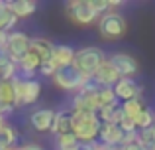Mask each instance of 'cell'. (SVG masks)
I'll return each instance as SVG.
<instances>
[{
    "label": "cell",
    "instance_id": "cell-30",
    "mask_svg": "<svg viewBox=\"0 0 155 150\" xmlns=\"http://www.w3.org/2000/svg\"><path fill=\"white\" fill-rule=\"evenodd\" d=\"M140 142H155V127L140 131Z\"/></svg>",
    "mask_w": 155,
    "mask_h": 150
},
{
    "label": "cell",
    "instance_id": "cell-8",
    "mask_svg": "<svg viewBox=\"0 0 155 150\" xmlns=\"http://www.w3.org/2000/svg\"><path fill=\"white\" fill-rule=\"evenodd\" d=\"M108 61L118 69L120 77H130V79H134V77L140 73V63H137V59L134 58V55H130V54L118 51V54L108 55Z\"/></svg>",
    "mask_w": 155,
    "mask_h": 150
},
{
    "label": "cell",
    "instance_id": "cell-19",
    "mask_svg": "<svg viewBox=\"0 0 155 150\" xmlns=\"http://www.w3.org/2000/svg\"><path fill=\"white\" fill-rule=\"evenodd\" d=\"M8 8H10L18 18H28V16H31L35 12L38 4L31 2V0H12V2H8Z\"/></svg>",
    "mask_w": 155,
    "mask_h": 150
},
{
    "label": "cell",
    "instance_id": "cell-20",
    "mask_svg": "<svg viewBox=\"0 0 155 150\" xmlns=\"http://www.w3.org/2000/svg\"><path fill=\"white\" fill-rule=\"evenodd\" d=\"M18 20H20V18L10 10V8H8V2L4 4L2 8H0V30H2V32H6V34L14 32Z\"/></svg>",
    "mask_w": 155,
    "mask_h": 150
},
{
    "label": "cell",
    "instance_id": "cell-5",
    "mask_svg": "<svg viewBox=\"0 0 155 150\" xmlns=\"http://www.w3.org/2000/svg\"><path fill=\"white\" fill-rule=\"evenodd\" d=\"M12 85H14V91H16V103H14L16 109L34 105L41 95V83L38 79H22L18 75L16 79H12Z\"/></svg>",
    "mask_w": 155,
    "mask_h": 150
},
{
    "label": "cell",
    "instance_id": "cell-39",
    "mask_svg": "<svg viewBox=\"0 0 155 150\" xmlns=\"http://www.w3.org/2000/svg\"><path fill=\"white\" fill-rule=\"evenodd\" d=\"M12 150H22V146H16V148H12Z\"/></svg>",
    "mask_w": 155,
    "mask_h": 150
},
{
    "label": "cell",
    "instance_id": "cell-37",
    "mask_svg": "<svg viewBox=\"0 0 155 150\" xmlns=\"http://www.w3.org/2000/svg\"><path fill=\"white\" fill-rule=\"evenodd\" d=\"M96 150H120V146L114 148V146H104V144H100V142H98V148H96Z\"/></svg>",
    "mask_w": 155,
    "mask_h": 150
},
{
    "label": "cell",
    "instance_id": "cell-25",
    "mask_svg": "<svg viewBox=\"0 0 155 150\" xmlns=\"http://www.w3.org/2000/svg\"><path fill=\"white\" fill-rule=\"evenodd\" d=\"M136 124H137V131H145V128L155 127V113L149 107H145L140 113V117L136 119Z\"/></svg>",
    "mask_w": 155,
    "mask_h": 150
},
{
    "label": "cell",
    "instance_id": "cell-38",
    "mask_svg": "<svg viewBox=\"0 0 155 150\" xmlns=\"http://www.w3.org/2000/svg\"><path fill=\"white\" fill-rule=\"evenodd\" d=\"M4 127H6V119H4V117H0V131H2Z\"/></svg>",
    "mask_w": 155,
    "mask_h": 150
},
{
    "label": "cell",
    "instance_id": "cell-35",
    "mask_svg": "<svg viewBox=\"0 0 155 150\" xmlns=\"http://www.w3.org/2000/svg\"><path fill=\"white\" fill-rule=\"evenodd\" d=\"M22 150H43L39 144H34V142H28V144H24Z\"/></svg>",
    "mask_w": 155,
    "mask_h": 150
},
{
    "label": "cell",
    "instance_id": "cell-7",
    "mask_svg": "<svg viewBox=\"0 0 155 150\" xmlns=\"http://www.w3.org/2000/svg\"><path fill=\"white\" fill-rule=\"evenodd\" d=\"M8 51H10V58L14 63H20L28 54L31 51V38L26 32L14 30L8 34V44H6Z\"/></svg>",
    "mask_w": 155,
    "mask_h": 150
},
{
    "label": "cell",
    "instance_id": "cell-24",
    "mask_svg": "<svg viewBox=\"0 0 155 150\" xmlns=\"http://www.w3.org/2000/svg\"><path fill=\"white\" fill-rule=\"evenodd\" d=\"M145 109L143 101L141 99H134V101H128V103H122V111H124V115L128 117V119H134L136 120L137 117H140V113Z\"/></svg>",
    "mask_w": 155,
    "mask_h": 150
},
{
    "label": "cell",
    "instance_id": "cell-34",
    "mask_svg": "<svg viewBox=\"0 0 155 150\" xmlns=\"http://www.w3.org/2000/svg\"><path fill=\"white\" fill-rule=\"evenodd\" d=\"M120 150H141L140 140H137V142H132V144H126V146H120Z\"/></svg>",
    "mask_w": 155,
    "mask_h": 150
},
{
    "label": "cell",
    "instance_id": "cell-27",
    "mask_svg": "<svg viewBox=\"0 0 155 150\" xmlns=\"http://www.w3.org/2000/svg\"><path fill=\"white\" fill-rule=\"evenodd\" d=\"M100 89H102V85H100L92 75H88L87 79H84V83H83V87H81V91H83V93H96V91H100Z\"/></svg>",
    "mask_w": 155,
    "mask_h": 150
},
{
    "label": "cell",
    "instance_id": "cell-21",
    "mask_svg": "<svg viewBox=\"0 0 155 150\" xmlns=\"http://www.w3.org/2000/svg\"><path fill=\"white\" fill-rule=\"evenodd\" d=\"M16 142H18V134H16L14 127L6 124V127L0 131V148L12 150V148H16Z\"/></svg>",
    "mask_w": 155,
    "mask_h": 150
},
{
    "label": "cell",
    "instance_id": "cell-2",
    "mask_svg": "<svg viewBox=\"0 0 155 150\" xmlns=\"http://www.w3.org/2000/svg\"><path fill=\"white\" fill-rule=\"evenodd\" d=\"M96 30H98V36L104 42H118L128 34V20L122 12L108 10L98 18Z\"/></svg>",
    "mask_w": 155,
    "mask_h": 150
},
{
    "label": "cell",
    "instance_id": "cell-32",
    "mask_svg": "<svg viewBox=\"0 0 155 150\" xmlns=\"http://www.w3.org/2000/svg\"><path fill=\"white\" fill-rule=\"evenodd\" d=\"M98 148V142H81L77 150H96Z\"/></svg>",
    "mask_w": 155,
    "mask_h": 150
},
{
    "label": "cell",
    "instance_id": "cell-4",
    "mask_svg": "<svg viewBox=\"0 0 155 150\" xmlns=\"http://www.w3.org/2000/svg\"><path fill=\"white\" fill-rule=\"evenodd\" d=\"M65 16L71 24L75 26H92L94 22H98L100 16L96 14V10L92 8L91 0H71L65 6Z\"/></svg>",
    "mask_w": 155,
    "mask_h": 150
},
{
    "label": "cell",
    "instance_id": "cell-40",
    "mask_svg": "<svg viewBox=\"0 0 155 150\" xmlns=\"http://www.w3.org/2000/svg\"><path fill=\"white\" fill-rule=\"evenodd\" d=\"M4 4H6V2H0V8H2V6H4Z\"/></svg>",
    "mask_w": 155,
    "mask_h": 150
},
{
    "label": "cell",
    "instance_id": "cell-41",
    "mask_svg": "<svg viewBox=\"0 0 155 150\" xmlns=\"http://www.w3.org/2000/svg\"><path fill=\"white\" fill-rule=\"evenodd\" d=\"M0 150H4V148H0Z\"/></svg>",
    "mask_w": 155,
    "mask_h": 150
},
{
    "label": "cell",
    "instance_id": "cell-23",
    "mask_svg": "<svg viewBox=\"0 0 155 150\" xmlns=\"http://www.w3.org/2000/svg\"><path fill=\"white\" fill-rule=\"evenodd\" d=\"M81 144V140L77 138L75 134H63L55 138V150H77Z\"/></svg>",
    "mask_w": 155,
    "mask_h": 150
},
{
    "label": "cell",
    "instance_id": "cell-6",
    "mask_svg": "<svg viewBox=\"0 0 155 150\" xmlns=\"http://www.w3.org/2000/svg\"><path fill=\"white\" fill-rule=\"evenodd\" d=\"M84 79H87V75H83L77 67H63V69H59L53 77V85H55L57 89H61V91H67V93H79L81 87H83Z\"/></svg>",
    "mask_w": 155,
    "mask_h": 150
},
{
    "label": "cell",
    "instance_id": "cell-11",
    "mask_svg": "<svg viewBox=\"0 0 155 150\" xmlns=\"http://www.w3.org/2000/svg\"><path fill=\"white\" fill-rule=\"evenodd\" d=\"M124 136H126V132L120 128V124H102L98 142L104 144V146L118 148V146H122V142H124Z\"/></svg>",
    "mask_w": 155,
    "mask_h": 150
},
{
    "label": "cell",
    "instance_id": "cell-17",
    "mask_svg": "<svg viewBox=\"0 0 155 150\" xmlns=\"http://www.w3.org/2000/svg\"><path fill=\"white\" fill-rule=\"evenodd\" d=\"M55 46L57 44H53L51 40H47V38H31V51H34L35 55H39L41 61H51Z\"/></svg>",
    "mask_w": 155,
    "mask_h": 150
},
{
    "label": "cell",
    "instance_id": "cell-12",
    "mask_svg": "<svg viewBox=\"0 0 155 150\" xmlns=\"http://www.w3.org/2000/svg\"><path fill=\"white\" fill-rule=\"evenodd\" d=\"M92 77H94V79L98 81L102 87H114V85H116L118 81L122 79L120 73H118V69L108 61V59H106L102 65H100L98 69L94 71V75H92Z\"/></svg>",
    "mask_w": 155,
    "mask_h": 150
},
{
    "label": "cell",
    "instance_id": "cell-10",
    "mask_svg": "<svg viewBox=\"0 0 155 150\" xmlns=\"http://www.w3.org/2000/svg\"><path fill=\"white\" fill-rule=\"evenodd\" d=\"M114 93H116L118 101L128 103V101H134V99H141L143 89H141L134 79H130V77H122V79L114 85Z\"/></svg>",
    "mask_w": 155,
    "mask_h": 150
},
{
    "label": "cell",
    "instance_id": "cell-1",
    "mask_svg": "<svg viewBox=\"0 0 155 150\" xmlns=\"http://www.w3.org/2000/svg\"><path fill=\"white\" fill-rule=\"evenodd\" d=\"M71 119H73V134L81 142H98L100 128H102V120H100L98 113L71 111Z\"/></svg>",
    "mask_w": 155,
    "mask_h": 150
},
{
    "label": "cell",
    "instance_id": "cell-14",
    "mask_svg": "<svg viewBox=\"0 0 155 150\" xmlns=\"http://www.w3.org/2000/svg\"><path fill=\"white\" fill-rule=\"evenodd\" d=\"M75 54H77V50H73L71 46L61 44V46H55V51H53L51 61L55 63L59 69H63V67H71L73 63H75Z\"/></svg>",
    "mask_w": 155,
    "mask_h": 150
},
{
    "label": "cell",
    "instance_id": "cell-15",
    "mask_svg": "<svg viewBox=\"0 0 155 150\" xmlns=\"http://www.w3.org/2000/svg\"><path fill=\"white\" fill-rule=\"evenodd\" d=\"M41 58L39 55H35L34 51H30V54L26 55V58L22 59V61L18 63L20 67V77L22 79H34L35 71H39V67H41Z\"/></svg>",
    "mask_w": 155,
    "mask_h": 150
},
{
    "label": "cell",
    "instance_id": "cell-26",
    "mask_svg": "<svg viewBox=\"0 0 155 150\" xmlns=\"http://www.w3.org/2000/svg\"><path fill=\"white\" fill-rule=\"evenodd\" d=\"M96 99H98L100 109L118 103V97H116V93H114V87H102L98 93H96Z\"/></svg>",
    "mask_w": 155,
    "mask_h": 150
},
{
    "label": "cell",
    "instance_id": "cell-36",
    "mask_svg": "<svg viewBox=\"0 0 155 150\" xmlns=\"http://www.w3.org/2000/svg\"><path fill=\"white\" fill-rule=\"evenodd\" d=\"M6 44H8V34L0 30V46H6Z\"/></svg>",
    "mask_w": 155,
    "mask_h": 150
},
{
    "label": "cell",
    "instance_id": "cell-18",
    "mask_svg": "<svg viewBox=\"0 0 155 150\" xmlns=\"http://www.w3.org/2000/svg\"><path fill=\"white\" fill-rule=\"evenodd\" d=\"M98 117H100V120H102V124H120L126 115H124V111H122V103H116V105L102 107L98 111Z\"/></svg>",
    "mask_w": 155,
    "mask_h": 150
},
{
    "label": "cell",
    "instance_id": "cell-28",
    "mask_svg": "<svg viewBox=\"0 0 155 150\" xmlns=\"http://www.w3.org/2000/svg\"><path fill=\"white\" fill-rule=\"evenodd\" d=\"M57 71H59V67H57L53 61H43L41 67H39V73H41L43 77H51V79L55 77Z\"/></svg>",
    "mask_w": 155,
    "mask_h": 150
},
{
    "label": "cell",
    "instance_id": "cell-16",
    "mask_svg": "<svg viewBox=\"0 0 155 150\" xmlns=\"http://www.w3.org/2000/svg\"><path fill=\"white\" fill-rule=\"evenodd\" d=\"M71 132H73V119H71V113H67V111H57L55 123H53V128H51V134L57 138V136L71 134Z\"/></svg>",
    "mask_w": 155,
    "mask_h": 150
},
{
    "label": "cell",
    "instance_id": "cell-29",
    "mask_svg": "<svg viewBox=\"0 0 155 150\" xmlns=\"http://www.w3.org/2000/svg\"><path fill=\"white\" fill-rule=\"evenodd\" d=\"M120 128L128 134V132H136L137 131V124H136V120L134 119H128V117H124L122 119V123H120Z\"/></svg>",
    "mask_w": 155,
    "mask_h": 150
},
{
    "label": "cell",
    "instance_id": "cell-31",
    "mask_svg": "<svg viewBox=\"0 0 155 150\" xmlns=\"http://www.w3.org/2000/svg\"><path fill=\"white\" fill-rule=\"evenodd\" d=\"M12 58H10V51H8L6 46H0V67H4L6 63H10Z\"/></svg>",
    "mask_w": 155,
    "mask_h": 150
},
{
    "label": "cell",
    "instance_id": "cell-13",
    "mask_svg": "<svg viewBox=\"0 0 155 150\" xmlns=\"http://www.w3.org/2000/svg\"><path fill=\"white\" fill-rule=\"evenodd\" d=\"M98 93V91H96ZM96 93H75L73 97V111H91V113H98L100 105L96 99Z\"/></svg>",
    "mask_w": 155,
    "mask_h": 150
},
{
    "label": "cell",
    "instance_id": "cell-33",
    "mask_svg": "<svg viewBox=\"0 0 155 150\" xmlns=\"http://www.w3.org/2000/svg\"><path fill=\"white\" fill-rule=\"evenodd\" d=\"M12 111H14V107H6V105L0 103V117H4V119H6V117L10 115Z\"/></svg>",
    "mask_w": 155,
    "mask_h": 150
},
{
    "label": "cell",
    "instance_id": "cell-3",
    "mask_svg": "<svg viewBox=\"0 0 155 150\" xmlns=\"http://www.w3.org/2000/svg\"><path fill=\"white\" fill-rule=\"evenodd\" d=\"M108 59V55L104 54L100 47L96 46H87V47H81V50H77L75 54V63H73V67H77V69L81 71L83 75H94V71L98 69L100 65Z\"/></svg>",
    "mask_w": 155,
    "mask_h": 150
},
{
    "label": "cell",
    "instance_id": "cell-22",
    "mask_svg": "<svg viewBox=\"0 0 155 150\" xmlns=\"http://www.w3.org/2000/svg\"><path fill=\"white\" fill-rule=\"evenodd\" d=\"M0 103L6 105V107H14V103H16V91H14L12 81H0Z\"/></svg>",
    "mask_w": 155,
    "mask_h": 150
},
{
    "label": "cell",
    "instance_id": "cell-9",
    "mask_svg": "<svg viewBox=\"0 0 155 150\" xmlns=\"http://www.w3.org/2000/svg\"><path fill=\"white\" fill-rule=\"evenodd\" d=\"M55 115H57V111H53V109H45V107L35 109L30 115V127L34 128L35 132H39V134L51 132L53 123H55Z\"/></svg>",
    "mask_w": 155,
    "mask_h": 150
}]
</instances>
